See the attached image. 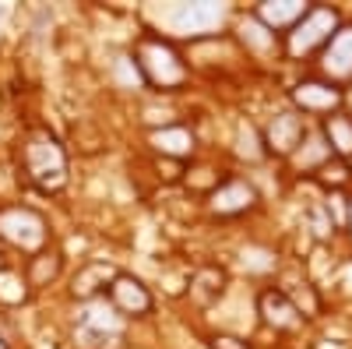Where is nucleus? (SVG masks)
Returning <instances> with one entry per match:
<instances>
[{
  "instance_id": "obj_1",
  "label": "nucleus",
  "mask_w": 352,
  "mask_h": 349,
  "mask_svg": "<svg viewBox=\"0 0 352 349\" xmlns=\"http://www.w3.org/2000/svg\"><path fill=\"white\" fill-rule=\"evenodd\" d=\"M21 173L39 191H60L67 184V152L50 131L36 127L21 141Z\"/></svg>"
},
{
  "instance_id": "obj_2",
  "label": "nucleus",
  "mask_w": 352,
  "mask_h": 349,
  "mask_svg": "<svg viewBox=\"0 0 352 349\" xmlns=\"http://www.w3.org/2000/svg\"><path fill=\"white\" fill-rule=\"evenodd\" d=\"M134 64L141 71V81L144 85H152V89L159 92H173V89H180V85L187 81V64H184V56L173 50V43L159 39V36H144L134 50Z\"/></svg>"
},
{
  "instance_id": "obj_3",
  "label": "nucleus",
  "mask_w": 352,
  "mask_h": 349,
  "mask_svg": "<svg viewBox=\"0 0 352 349\" xmlns=\"http://www.w3.org/2000/svg\"><path fill=\"white\" fill-rule=\"evenodd\" d=\"M0 240L25 254H39L50 244V226L36 209L8 205V209H0Z\"/></svg>"
},
{
  "instance_id": "obj_4",
  "label": "nucleus",
  "mask_w": 352,
  "mask_h": 349,
  "mask_svg": "<svg viewBox=\"0 0 352 349\" xmlns=\"http://www.w3.org/2000/svg\"><path fill=\"white\" fill-rule=\"evenodd\" d=\"M335 32H338V11L335 8H307L303 21L289 32V53L303 56L317 46H328Z\"/></svg>"
},
{
  "instance_id": "obj_5",
  "label": "nucleus",
  "mask_w": 352,
  "mask_h": 349,
  "mask_svg": "<svg viewBox=\"0 0 352 349\" xmlns=\"http://www.w3.org/2000/svg\"><path fill=\"white\" fill-rule=\"evenodd\" d=\"M300 141H303V120H300V113H275L268 127H264V152H275V156H292L300 149Z\"/></svg>"
},
{
  "instance_id": "obj_6",
  "label": "nucleus",
  "mask_w": 352,
  "mask_h": 349,
  "mask_svg": "<svg viewBox=\"0 0 352 349\" xmlns=\"http://www.w3.org/2000/svg\"><path fill=\"white\" fill-rule=\"evenodd\" d=\"M254 205H257V191H254L247 180H226V184H219V187L208 194L212 215H222V219L243 215V212H250Z\"/></svg>"
},
{
  "instance_id": "obj_7",
  "label": "nucleus",
  "mask_w": 352,
  "mask_h": 349,
  "mask_svg": "<svg viewBox=\"0 0 352 349\" xmlns=\"http://www.w3.org/2000/svg\"><path fill=\"white\" fill-rule=\"evenodd\" d=\"M109 300L120 314H134V317L152 310L148 286H144L141 279H134V275H124V272H116V279L109 282Z\"/></svg>"
},
{
  "instance_id": "obj_8",
  "label": "nucleus",
  "mask_w": 352,
  "mask_h": 349,
  "mask_svg": "<svg viewBox=\"0 0 352 349\" xmlns=\"http://www.w3.org/2000/svg\"><path fill=\"white\" fill-rule=\"evenodd\" d=\"M148 145L162 159L184 162L187 156H194V131L184 127V124H162V127H155L148 134Z\"/></svg>"
},
{
  "instance_id": "obj_9",
  "label": "nucleus",
  "mask_w": 352,
  "mask_h": 349,
  "mask_svg": "<svg viewBox=\"0 0 352 349\" xmlns=\"http://www.w3.org/2000/svg\"><path fill=\"white\" fill-rule=\"evenodd\" d=\"M222 25V8L219 4H184L173 11V28L184 36H204Z\"/></svg>"
},
{
  "instance_id": "obj_10",
  "label": "nucleus",
  "mask_w": 352,
  "mask_h": 349,
  "mask_svg": "<svg viewBox=\"0 0 352 349\" xmlns=\"http://www.w3.org/2000/svg\"><path fill=\"white\" fill-rule=\"evenodd\" d=\"M292 103H296L303 113H331L338 103H342V92L335 89L331 81H300L296 89H292Z\"/></svg>"
},
{
  "instance_id": "obj_11",
  "label": "nucleus",
  "mask_w": 352,
  "mask_h": 349,
  "mask_svg": "<svg viewBox=\"0 0 352 349\" xmlns=\"http://www.w3.org/2000/svg\"><path fill=\"white\" fill-rule=\"evenodd\" d=\"M320 67H324V74L335 78V81L352 78V25L338 28L331 36V43L324 46V56H320Z\"/></svg>"
},
{
  "instance_id": "obj_12",
  "label": "nucleus",
  "mask_w": 352,
  "mask_h": 349,
  "mask_svg": "<svg viewBox=\"0 0 352 349\" xmlns=\"http://www.w3.org/2000/svg\"><path fill=\"white\" fill-rule=\"evenodd\" d=\"M261 317H264V325H272L278 332H292L303 321V314L289 300V293H278V289H268V293L261 297Z\"/></svg>"
},
{
  "instance_id": "obj_13",
  "label": "nucleus",
  "mask_w": 352,
  "mask_h": 349,
  "mask_svg": "<svg viewBox=\"0 0 352 349\" xmlns=\"http://www.w3.org/2000/svg\"><path fill=\"white\" fill-rule=\"evenodd\" d=\"M307 14V4L303 0H264V4L257 8V21L268 25L272 32H282V28H296Z\"/></svg>"
},
{
  "instance_id": "obj_14",
  "label": "nucleus",
  "mask_w": 352,
  "mask_h": 349,
  "mask_svg": "<svg viewBox=\"0 0 352 349\" xmlns=\"http://www.w3.org/2000/svg\"><path fill=\"white\" fill-rule=\"evenodd\" d=\"M113 279H116V268H113V265H106V261H92V265H85V268L74 275L71 293H74L78 300H92V297L102 293Z\"/></svg>"
},
{
  "instance_id": "obj_15",
  "label": "nucleus",
  "mask_w": 352,
  "mask_h": 349,
  "mask_svg": "<svg viewBox=\"0 0 352 349\" xmlns=\"http://www.w3.org/2000/svg\"><path fill=\"white\" fill-rule=\"evenodd\" d=\"M324 141H328L331 156L352 159V120H349V116H328V124H324Z\"/></svg>"
},
{
  "instance_id": "obj_16",
  "label": "nucleus",
  "mask_w": 352,
  "mask_h": 349,
  "mask_svg": "<svg viewBox=\"0 0 352 349\" xmlns=\"http://www.w3.org/2000/svg\"><path fill=\"white\" fill-rule=\"evenodd\" d=\"M240 39H243V46L254 50V53H268V50H275V32H272L268 25H261L254 14L240 21Z\"/></svg>"
},
{
  "instance_id": "obj_17",
  "label": "nucleus",
  "mask_w": 352,
  "mask_h": 349,
  "mask_svg": "<svg viewBox=\"0 0 352 349\" xmlns=\"http://www.w3.org/2000/svg\"><path fill=\"white\" fill-rule=\"evenodd\" d=\"M120 314L116 307H102V304H92L85 314V332H96V335H116L120 332Z\"/></svg>"
},
{
  "instance_id": "obj_18",
  "label": "nucleus",
  "mask_w": 352,
  "mask_h": 349,
  "mask_svg": "<svg viewBox=\"0 0 352 349\" xmlns=\"http://www.w3.org/2000/svg\"><path fill=\"white\" fill-rule=\"evenodd\" d=\"M60 272V251H39L28 261V282L32 286H50Z\"/></svg>"
},
{
  "instance_id": "obj_19",
  "label": "nucleus",
  "mask_w": 352,
  "mask_h": 349,
  "mask_svg": "<svg viewBox=\"0 0 352 349\" xmlns=\"http://www.w3.org/2000/svg\"><path fill=\"white\" fill-rule=\"evenodd\" d=\"M28 300V279L11 272V268H0V304L18 307Z\"/></svg>"
},
{
  "instance_id": "obj_20",
  "label": "nucleus",
  "mask_w": 352,
  "mask_h": 349,
  "mask_svg": "<svg viewBox=\"0 0 352 349\" xmlns=\"http://www.w3.org/2000/svg\"><path fill=\"white\" fill-rule=\"evenodd\" d=\"M264 141H257V131L247 124V127H240V138H236V152L243 156V159H250V162H257L261 156H264V149H261Z\"/></svg>"
},
{
  "instance_id": "obj_21",
  "label": "nucleus",
  "mask_w": 352,
  "mask_h": 349,
  "mask_svg": "<svg viewBox=\"0 0 352 349\" xmlns=\"http://www.w3.org/2000/svg\"><path fill=\"white\" fill-rule=\"evenodd\" d=\"M243 265H247V268H254V272H268V268H275V257H272L268 251L250 247V251H243Z\"/></svg>"
},
{
  "instance_id": "obj_22",
  "label": "nucleus",
  "mask_w": 352,
  "mask_h": 349,
  "mask_svg": "<svg viewBox=\"0 0 352 349\" xmlns=\"http://www.w3.org/2000/svg\"><path fill=\"white\" fill-rule=\"evenodd\" d=\"M289 300L296 304V310H300L303 317L317 314V297H314V289H310V286H300V289H296V297H289Z\"/></svg>"
},
{
  "instance_id": "obj_23",
  "label": "nucleus",
  "mask_w": 352,
  "mask_h": 349,
  "mask_svg": "<svg viewBox=\"0 0 352 349\" xmlns=\"http://www.w3.org/2000/svg\"><path fill=\"white\" fill-rule=\"evenodd\" d=\"M320 180L324 184H342L345 180V166L342 162H324L320 166Z\"/></svg>"
},
{
  "instance_id": "obj_24",
  "label": "nucleus",
  "mask_w": 352,
  "mask_h": 349,
  "mask_svg": "<svg viewBox=\"0 0 352 349\" xmlns=\"http://www.w3.org/2000/svg\"><path fill=\"white\" fill-rule=\"evenodd\" d=\"M212 349H250L243 339H232V335H215L212 339Z\"/></svg>"
},
{
  "instance_id": "obj_25",
  "label": "nucleus",
  "mask_w": 352,
  "mask_h": 349,
  "mask_svg": "<svg viewBox=\"0 0 352 349\" xmlns=\"http://www.w3.org/2000/svg\"><path fill=\"white\" fill-rule=\"evenodd\" d=\"M345 226L352 229V201H349V219H345Z\"/></svg>"
},
{
  "instance_id": "obj_26",
  "label": "nucleus",
  "mask_w": 352,
  "mask_h": 349,
  "mask_svg": "<svg viewBox=\"0 0 352 349\" xmlns=\"http://www.w3.org/2000/svg\"><path fill=\"white\" fill-rule=\"evenodd\" d=\"M0 349H8V346H4V339H0Z\"/></svg>"
}]
</instances>
